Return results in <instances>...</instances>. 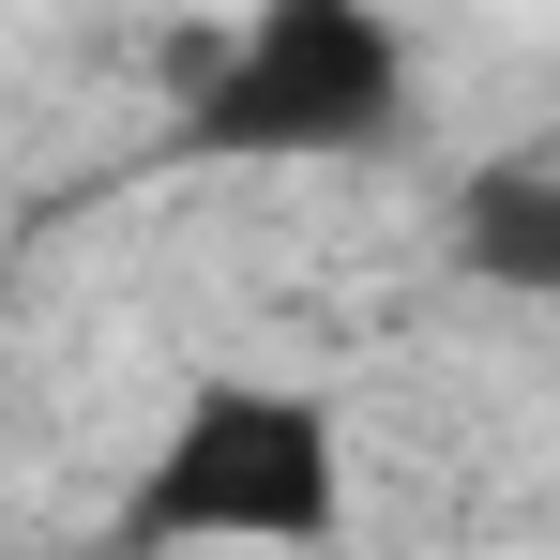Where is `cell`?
<instances>
[{
    "label": "cell",
    "mask_w": 560,
    "mask_h": 560,
    "mask_svg": "<svg viewBox=\"0 0 560 560\" xmlns=\"http://www.w3.org/2000/svg\"><path fill=\"white\" fill-rule=\"evenodd\" d=\"M424 121V61L394 0H243L183 77L197 167H378Z\"/></svg>",
    "instance_id": "1"
},
{
    "label": "cell",
    "mask_w": 560,
    "mask_h": 560,
    "mask_svg": "<svg viewBox=\"0 0 560 560\" xmlns=\"http://www.w3.org/2000/svg\"><path fill=\"white\" fill-rule=\"evenodd\" d=\"M349 424L303 378H197L121 485V546H334Z\"/></svg>",
    "instance_id": "2"
},
{
    "label": "cell",
    "mask_w": 560,
    "mask_h": 560,
    "mask_svg": "<svg viewBox=\"0 0 560 560\" xmlns=\"http://www.w3.org/2000/svg\"><path fill=\"white\" fill-rule=\"evenodd\" d=\"M455 273L500 303H560V167L546 152H485L455 183Z\"/></svg>",
    "instance_id": "3"
}]
</instances>
